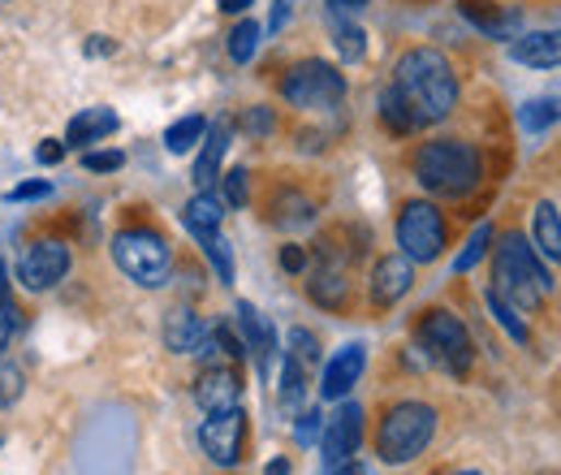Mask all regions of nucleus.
Segmentation results:
<instances>
[{
	"mask_svg": "<svg viewBox=\"0 0 561 475\" xmlns=\"http://www.w3.org/2000/svg\"><path fill=\"white\" fill-rule=\"evenodd\" d=\"M393 87L411 104L420 126L445 122L458 109V73L436 48H411L393 69Z\"/></svg>",
	"mask_w": 561,
	"mask_h": 475,
	"instance_id": "nucleus-1",
	"label": "nucleus"
},
{
	"mask_svg": "<svg viewBox=\"0 0 561 475\" xmlns=\"http://www.w3.org/2000/svg\"><path fill=\"white\" fill-rule=\"evenodd\" d=\"M411 169H415V182H420L423 191L427 195H440V200H462L484 178V160H480V151L467 138H432V143H420Z\"/></svg>",
	"mask_w": 561,
	"mask_h": 475,
	"instance_id": "nucleus-2",
	"label": "nucleus"
},
{
	"mask_svg": "<svg viewBox=\"0 0 561 475\" xmlns=\"http://www.w3.org/2000/svg\"><path fill=\"white\" fill-rule=\"evenodd\" d=\"M492 290L518 312H536L545 303V294L553 290L549 264L523 234H505L492 247Z\"/></svg>",
	"mask_w": 561,
	"mask_h": 475,
	"instance_id": "nucleus-3",
	"label": "nucleus"
},
{
	"mask_svg": "<svg viewBox=\"0 0 561 475\" xmlns=\"http://www.w3.org/2000/svg\"><path fill=\"white\" fill-rule=\"evenodd\" d=\"M432 437H436V407H427L420 398H407V403H393L380 415L376 454H380V463L402 467V463L420 459L423 450L432 445Z\"/></svg>",
	"mask_w": 561,
	"mask_h": 475,
	"instance_id": "nucleus-4",
	"label": "nucleus"
},
{
	"mask_svg": "<svg viewBox=\"0 0 561 475\" xmlns=\"http://www.w3.org/2000/svg\"><path fill=\"white\" fill-rule=\"evenodd\" d=\"M415 346L423 359L449 376H467L476 363V341L467 333V325L449 312V307H427L415 325Z\"/></svg>",
	"mask_w": 561,
	"mask_h": 475,
	"instance_id": "nucleus-5",
	"label": "nucleus"
},
{
	"mask_svg": "<svg viewBox=\"0 0 561 475\" xmlns=\"http://www.w3.org/2000/svg\"><path fill=\"white\" fill-rule=\"evenodd\" d=\"M113 264L142 290H160V285H169L173 251L156 229H122L113 238Z\"/></svg>",
	"mask_w": 561,
	"mask_h": 475,
	"instance_id": "nucleus-6",
	"label": "nucleus"
},
{
	"mask_svg": "<svg viewBox=\"0 0 561 475\" xmlns=\"http://www.w3.org/2000/svg\"><path fill=\"white\" fill-rule=\"evenodd\" d=\"M280 95L294 109L324 113V109H337L346 100V73L337 66H329V61H298L280 78Z\"/></svg>",
	"mask_w": 561,
	"mask_h": 475,
	"instance_id": "nucleus-7",
	"label": "nucleus"
},
{
	"mask_svg": "<svg viewBox=\"0 0 561 475\" xmlns=\"http://www.w3.org/2000/svg\"><path fill=\"white\" fill-rule=\"evenodd\" d=\"M445 238H449L445 216H440V207L432 204V200H411V204H402V212H398V247H402V256H407L411 264H432V260H440Z\"/></svg>",
	"mask_w": 561,
	"mask_h": 475,
	"instance_id": "nucleus-8",
	"label": "nucleus"
},
{
	"mask_svg": "<svg viewBox=\"0 0 561 475\" xmlns=\"http://www.w3.org/2000/svg\"><path fill=\"white\" fill-rule=\"evenodd\" d=\"M70 247L61 238H35L18 260V285L26 294H44V290H53L57 281L70 276Z\"/></svg>",
	"mask_w": 561,
	"mask_h": 475,
	"instance_id": "nucleus-9",
	"label": "nucleus"
},
{
	"mask_svg": "<svg viewBox=\"0 0 561 475\" xmlns=\"http://www.w3.org/2000/svg\"><path fill=\"white\" fill-rule=\"evenodd\" d=\"M199 445H204V454L216 467H238L242 450H247V410H211L204 419V428H199Z\"/></svg>",
	"mask_w": 561,
	"mask_h": 475,
	"instance_id": "nucleus-10",
	"label": "nucleus"
},
{
	"mask_svg": "<svg viewBox=\"0 0 561 475\" xmlns=\"http://www.w3.org/2000/svg\"><path fill=\"white\" fill-rule=\"evenodd\" d=\"M363 428H367V415L358 403H342L324 419V432H320V450H324V463H346L358 454L363 445Z\"/></svg>",
	"mask_w": 561,
	"mask_h": 475,
	"instance_id": "nucleus-11",
	"label": "nucleus"
},
{
	"mask_svg": "<svg viewBox=\"0 0 561 475\" xmlns=\"http://www.w3.org/2000/svg\"><path fill=\"white\" fill-rule=\"evenodd\" d=\"M363 367H367V346H363V341L342 346V350H337V354L324 363V376H320V398H324V403H342L354 385H358Z\"/></svg>",
	"mask_w": 561,
	"mask_h": 475,
	"instance_id": "nucleus-12",
	"label": "nucleus"
},
{
	"mask_svg": "<svg viewBox=\"0 0 561 475\" xmlns=\"http://www.w3.org/2000/svg\"><path fill=\"white\" fill-rule=\"evenodd\" d=\"M195 403L208 410H229V407H242V376L238 367L229 363H208L195 381Z\"/></svg>",
	"mask_w": 561,
	"mask_h": 475,
	"instance_id": "nucleus-13",
	"label": "nucleus"
},
{
	"mask_svg": "<svg viewBox=\"0 0 561 475\" xmlns=\"http://www.w3.org/2000/svg\"><path fill=\"white\" fill-rule=\"evenodd\" d=\"M411 285H415V264H411L407 256H385V260H376V269H371L367 294H371L376 307H393V303H402V298L411 294Z\"/></svg>",
	"mask_w": 561,
	"mask_h": 475,
	"instance_id": "nucleus-14",
	"label": "nucleus"
},
{
	"mask_svg": "<svg viewBox=\"0 0 561 475\" xmlns=\"http://www.w3.org/2000/svg\"><path fill=\"white\" fill-rule=\"evenodd\" d=\"M238 329H242V346H247V354H255L260 372L268 376V367H273V350H277L273 325H268L251 303H238Z\"/></svg>",
	"mask_w": 561,
	"mask_h": 475,
	"instance_id": "nucleus-15",
	"label": "nucleus"
},
{
	"mask_svg": "<svg viewBox=\"0 0 561 475\" xmlns=\"http://www.w3.org/2000/svg\"><path fill=\"white\" fill-rule=\"evenodd\" d=\"M510 57L527 69L561 66V31H531V35H518V39L510 44Z\"/></svg>",
	"mask_w": 561,
	"mask_h": 475,
	"instance_id": "nucleus-16",
	"label": "nucleus"
},
{
	"mask_svg": "<svg viewBox=\"0 0 561 475\" xmlns=\"http://www.w3.org/2000/svg\"><path fill=\"white\" fill-rule=\"evenodd\" d=\"M307 294H311V303H316V307H324V312H342V307H346V298H351V281H346L342 264L324 260L320 269L311 272Z\"/></svg>",
	"mask_w": 561,
	"mask_h": 475,
	"instance_id": "nucleus-17",
	"label": "nucleus"
},
{
	"mask_svg": "<svg viewBox=\"0 0 561 475\" xmlns=\"http://www.w3.org/2000/svg\"><path fill=\"white\" fill-rule=\"evenodd\" d=\"M204 338H208V325H204V316H195L191 307H178V312H169V320H164V346H169L173 354H195Z\"/></svg>",
	"mask_w": 561,
	"mask_h": 475,
	"instance_id": "nucleus-18",
	"label": "nucleus"
},
{
	"mask_svg": "<svg viewBox=\"0 0 561 475\" xmlns=\"http://www.w3.org/2000/svg\"><path fill=\"white\" fill-rule=\"evenodd\" d=\"M229 138H233V126H229V122L208 126L204 151H199V160H195V186H199V191H211V182L220 178V160H225V151H229Z\"/></svg>",
	"mask_w": 561,
	"mask_h": 475,
	"instance_id": "nucleus-19",
	"label": "nucleus"
},
{
	"mask_svg": "<svg viewBox=\"0 0 561 475\" xmlns=\"http://www.w3.org/2000/svg\"><path fill=\"white\" fill-rule=\"evenodd\" d=\"M117 131V113L113 109H87V113H78L70 122V131H66V147H91V143H100V138H108Z\"/></svg>",
	"mask_w": 561,
	"mask_h": 475,
	"instance_id": "nucleus-20",
	"label": "nucleus"
},
{
	"mask_svg": "<svg viewBox=\"0 0 561 475\" xmlns=\"http://www.w3.org/2000/svg\"><path fill=\"white\" fill-rule=\"evenodd\" d=\"M268 220L277 229H302V225L316 220V204L302 191H277V200L268 204Z\"/></svg>",
	"mask_w": 561,
	"mask_h": 475,
	"instance_id": "nucleus-21",
	"label": "nucleus"
},
{
	"mask_svg": "<svg viewBox=\"0 0 561 475\" xmlns=\"http://www.w3.org/2000/svg\"><path fill=\"white\" fill-rule=\"evenodd\" d=\"M458 9H462L467 22H476L480 31H489V35H496V39L510 35V31L518 26V9H496L492 0H462Z\"/></svg>",
	"mask_w": 561,
	"mask_h": 475,
	"instance_id": "nucleus-22",
	"label": "nucleus"
},
{
	"mask_svg": "<svg viewBox=\"0 0 561 475\" xmlns=\"http://www.w3.org/2000/svg\"><path fill=\"white\" fill-rule=\"evenodd\" d=\"M531 234H536V251H540V260H553V264H561V212H558V207L536 204Z\"/></svg>",
	"mask_w": 561,
	"mask_h": 475,
	"instance_id": "nucleus-23",
	"label": "nucleus"
},
{
	"mask_svg": "<svg viewBox=\"0 0 561 475\" xmlns=\"http://www.w3.org/2000/svg\"><path fill=\"white\" fill-rule=\"evenodd\" d=\"M182 220H186V229L199 238V234H216L220 229V220H225V204L211 195V191H199L191 204L182 207Z\"/></svg>",
	"mask_w": 561,
	"mask_h": 475,
	"instance_id": "nucleus-24",
	"label": "nucleus"
},
{
	"mask_svg": "<svg viewBox=\"0 0 561 475\" xmlns=\"http://www.w3.org/2000/svg\"><path fill=\"white\" fill-rule=\"evenodd\" d=\"M380 122H385L389 135H415V131H420V117H415L411 104L398 95V87H385V95H380Z\"/></svg>",
	"mask_w": 561,
	"mask_h": 475,
	"instance_id": "nucleus-25",
	"label": "nucleus"
},
{
	"mask_svg": "<svg viewBox=\"0 0 561 475\" xmlns=\"http://www.w3.org/2000/svg\"><path fill=\"white\" fill-rule=\"evenodd\" d=\"M208 135V122L199 117V113H191V117H178L169 131H164V147L173 151V156H186L195 143H204Z\"/></svg>",
	"mask_w": 561,
	"mask_h": 475,
	"instance_id": "nucleus-26",
	"label": "nucleus"
},
{
	"mask_svg": "<svg viewBox=\"0 0 561 475\" xmlns=\"http://www.w3.org/2000/svg\"><path fill=\"white\" fill-rule=\"evenodd\" d=\"M333 48H337V57L354 66V61H363V53H367V35H363V26H354L346 18H337L333 13Z\"/></svg>",
	"mask_w": 561,
	"mask_h": 475,
	"instance_id": "nucleus-27",
	"label": "nucleus"
},
{
	"mask_svg": "<svg viewBox=\"0 0 561 475\" xmlns=\"http://www.w3.org/2000/svg\"><path fill=\"white\" fill-rule=\"evenodd\" d=\"M518 117H523V126H527L531 135H545L549 126H558V122H561V100H558V95H540V100H527Z\"/></svg>",
	"mask_w": 561,
	"mask_h": 475,
	"instance_id": "nucleus-28",
	"label": "nucleus"
},
{
	"mask_svg": "<svg viewBox=\"0 0 561 475\" xmlns=\"http://www.w3.org/2000/svg\"><path fill=\"white\" fill-rule=\"evenodd\" d=\"M302 394H307V367L285 354V363H280V407L298 410L302 407Z\"/></svg>",
	"mask_w": 561,
	"mask_h": 475,
	"instance_id": "nucleus-29",
	"label": "nucleus"
},
{
	"mask_svg": "<svg viewBox=\"0 0 561 475\" xmlns=\"http://www.w3.org/2000/svg\"><path fill=\"white\" fill-rule=\"evenodd\" d=\"M260 22H251V18H242L233 31H229V57L238 61V66H247L251 57H255V48H260Z\"/></svg>",
	"mask_w": 561,
	"mask_h": 475,
	"instance_id": "nucleus-30",
	"label": "nucleus"
},
{
	"mask_svg": "<svg viewBox=\"0 0 561 475\" xmlns=\"http://www.w3.org/2000/svg\"><path fill=\"white\" fill-rule=\"evenodd\" d=\"M484 303H489L492 320H496V325H501V329H505L510 338L518 341V346H527V325H523L518 307H510V303H505V298H501L496 290H489V294H484Z\"/></svg>",
	"mask_w": 561,
	"mask_h": 475,
	"instance_id": "nucleus-31",
	"label": "nucleus"
},
{
	"mask_svg": "<svg viewBox=\"0 0 561 475\" xmlns=\"http://www.w3.org/2000/svg\"><path fill=\"white\" fill-rule=\"evenodd\" d=\"M195 242L204 247V256L211 260V269H216V276H220L225 285H229V281H233V251H229V242L220 238V229H216V234H199Z\"/></svg>",
	"mask_w": 561,
	"mask_h": 475,
	"instance_id": "nucleus-32",
	"label": "nucleus"
},
{
	"mask_svg": "<svg viewBox=\"0 0 561 475\" xmlns=\"http://www.w3.org/2000/svg\"><path fill=\"white\" fill-rule=\"evenodd\" d=\"M216 182H220V204L247 207V200H251V173H247V169H229V173H220Z\"/></svg>",
	"mask_w": 561,
	"mask_h": 475,
	"instance_id": "nucleus-33",
	"label": "nucleus"
},
{
	"mask_svg": "<svg viewBox=\"0 0 561 475\" xmlns=\"http://www.w3.org/2000/svg\"><path fill=\"white\" fill-rule=\"evenodd\" d=\"M489 247H492V225L489 220H480V229L467 238V247H462V256L454 260V272H471L484 256H489Z\"/></svg>",
	"mask_w": 561,
	"mask_h": 475,
	"instance_id": "nucleus-34",
	"label": "nucleus"
},
{
	"mask_svg": "<svg viewBox=\"0 0 561 475\" xmlns=\"http://www.w3.org/2000/svg\"><path fill=\"white\" fill-rule=\"evenodd\" d=\"M26 394V372L18 363H0V410H13Z\"/></svg>",
	"mask_w": 561,
	"mask_h": 475,
	"instance_id": "nucleus-35",
	"label": "nucleus"
},
{
	"mask_svg": "<svg viewBox=\"0 0 561 475\" xmlns=\"http://www.w3.org/2000/svg\"><path fill=\"white\" fill-rule=\"evenodd\" d=\"M289 359H298L302 367H316L320 363V341L307 329H289Z\"/></svg>",
	"mask_w": 561,
	"mask_h": 475,
	"instance_id": "nucleus-36",
	"label": "nucleus"
},
{
	"mask_svg": "<svg viewBox=\"0 0 561 475\" xmlns=\"http://www.w3.org/2000/svg\"><path fill=\"white\" fill-rule=\"evenodd\" d=\"M122 165H126L122 151H91V147L82 151V169H87V173H117Z\"/></svg>",
	"mask_w": 561,
	"mask_h": 475,
	"instance_id": "nucleus-37",
	"label": "nucleus"
},
{
	"mask_svg": "<svg viewBox=\"0 0 561 475\" xmlns=\"http://www.w3.org/2000/svg\"><path fill=\"white\" fill-rule=\"evenodd\" d=\"M320 432H324V415L320 410H302L298 415V428H294V441L298 445H311V441H320Z\"/></svg>",
	"mask_w": 561,
	"mask_h": 475,
	"instance_id": "nucleus-38",
	"label": "nucleus"
},
{
	"mask_svg": "<svg viewBox=\"0 0 561 475\" xmlns=\"http://www.w3.org/2000/svg\"><path fill=\"white\" fill-rule=\"evenodd\" d=\"M242 131H247V135H255V138L273 135V131H277V117H273V109H251V113L242 117Z\"/></svg>",
	"mask_w": 561,
	"mask_h": 475,
	"instance_id": "nucleus-39",
	"label": "nucleus"
},
{
	"mask_svg": "<svg viewBox=\"0 0 561 475\" xmlns=\"http://www.w3.org/2000/svg\"><path fill=\"white\" fill-rule=\"evenodd\" d=\"M44 195H53V182H22V186H13L4 200H9V204H31V200H44Z\"/></svg>",
	"mask_w": 561,
	"mask_h": 475,
	"instance_id": "nucleus-40",
	"label": "nucleus"
},
{
	"mask_svg": "<svg viewBox=\"0 0 561 475\" xmlns=\"http://www.w3.org/2000/svg\"><path fill=\"white\" fill-rule=\"evenodd\" d=\"M13 333H18V312H13V303H9V298H0V354L9 350Z\"/></svg>",
	"mask_w": 561,
	"mask_h": 475,
	"instance_id": "nucleus-41",
	"label": "nucleus"
},
{
	"mask_svg": "<svg viewBox=\"0 0 561 475\" xmlns=\"http://www.w3.org/2000/svg\"><path fill=\"white\" fill-rule=\"evenodd\" d=\"M66 151H70V147H66V138H44V143L35 147V160H39V165H61V160H66Z\"/></svg>",
	"mask_w": 561,
	"mask_h": 475,
	"instance_id": "nucleus-42",
	"label": "nucleus"
},
{
	"mask_svg": "<svg viewBox=\"0 0 561 475\" xmlns=\"http://www.w3.org/2000/svg\"><path fill=\"white\" fill-rule=\"evenodd\" d=\"M280 269L285 272L307 269V247H294V242H289V247H280Z\"/></svg>",
	"mask_w": 561,
	"mask_h": 475,
	"instance_id": "nucleus-43",
	"label": "nucleus"
},
{
	"mask_svg": "<svg viewBox=\"0 0 561 475\" xmlns=\"http://www.w3.org/2000/svg\"><path fill=\"white\" fill-rule=\"evenodd\" d=\"M329 9H333L337 18H351V13H363V9H367V0H329Z\"/></svg>",
	"mask_w": 561,
	"mask_h": 475,
	"instance_id": "nucleus-44",
	"label": "nucleus"
},
{
	"mask_svg": "<svg viewBox=\"0 0 561 475\" xmlns=\"http://www.w3.org/2000/svg\"><path fill=\"white\" fill-rule=\"evenodd\" d=\"M324 475H367L354 459H346V463H324Z\"/></svg>",
	"mask_w": 561,
	"mask_h": 475,
	"instance_id": "nucleus-45",
	"label": "nucleus"
},
{
	"mask_svg": "<svg viewBox=\"0 0 561 475\" xmlns=\"http://www.w3.org/2000/svg\"><path fill=\"white\" fill-rule=\"evenodd\" d=\"M264 475H294V467H289V459H273V463L264 467Z\"/></svg>",
	"mask_w": 561,
	"mask_h": 475,
	"instance_id": "nucleus-46",
	"label": "nucleus"
},
{
	"mask_svg": "<svg viewBox=\"0 0 561 475\" xmlns=\"http://www.w3.org/2000/svg\"><path fill=\"white\" fill-rule=\"evenodd\" d=\"M251 4H255V0H220V9H225V13H247Z\"/></svg>",
	"mask_w": 561,
	"mask_h": 475,
	"instance_id": "nucleus-47",
	"label": "nucleus"
},
{
	"mask_svg": "<svg viewBox=\"0 0 561 475\" xmlns=\"http://www.w3.org/2000/svg\"><path fill=\"white\" fill-rule=\"evenodd\" d=\"M285 18H289V0H277V13H273V31L285 26Z\"/></svg>",
	"mask_w": 561,
	"mask_h": 475,
	"instance_id": "nucleus-48",
	"label": "nucleus"
},
{
	"mask_svg": "<svg viewBox=\"0 0 561 475\" xmlns=\"http://www.w3.org/2000/svg\"><path fill=\"white\" fill-rule=\"evenodd\" d=\"M0 298H9V281H4V264H0Z\"/></svg>",
	"mask_w": 561,
	"mask_h": 475,
	"instance_id": "nucleus-49",
	"label": "nucleus"
},
{
	"mask_svg": "<svg viewBox=\"0 0 561 475\" xmlns=\"http://www.w3.org/2000/svg\"><path fill=\"white\" fill-rule=\"evenodd\" d=\"M449 475H484V472H471V467H467V472H449Z\"/></svg>",
	"mask_w": 561,
	"mask_h": 475,
	"instance_id": "nucleus-50",
	"label": "nucleus"
}]
</instances>
